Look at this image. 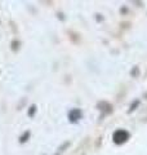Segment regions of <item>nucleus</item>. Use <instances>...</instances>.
Wrapping results in <instances>:
<instances>
[{
    "instance_id": "f03ea898",
    "label": "nucleus",
    "mask_w": 147,
    "mask_h": 155,
    "mask_svg": "<svg viewBox=\"0 0 147 155\" xmlns=\"http://www.w3.org/2000/svg\"><path fill=\"white\" fill-rule=\"evenodd\" d=\"M68 118H70L71 122H76V120H79L81 118V111L77 110V109L72 110L71 113H70V115H68Z\"/></svg>"
},
{
    "instance_id": "f257e3e1",
    "label": "nucleus",
    "mask_w": 147,
    "mask_h": 155,
    "mask_svg": "<svg viewBox=\"0 0 147 155\" xmlns=\"http://www.w3.org/2000/svg\"><path fill=\"white\" fill-rule=\"evenodd\" d=\"M112 140H114V142L116 145H121L129 140V133L124 129H117L116 132L112 134Z\"/></svg>"
}]
</instances>
